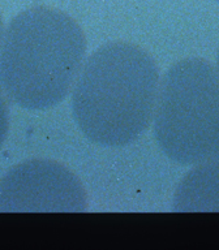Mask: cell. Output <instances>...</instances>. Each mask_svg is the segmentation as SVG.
<instances>
[{
  "instance_id": "obj_7",
  "label": "cell",
  "mask_w": 219,
  "mask_h": 250,
  "mask_svg": "<svg viewBox=\"0 0 219 250\" xmlns=\"http://www.w3.org/2000/svg\"><path fill=\"white\" fill-rule=\"evenodd\" d=\"M1 39H3V21H1V15H0V44H1Z\"/></svg>"
},
{
  "instance_id": "obj_5",
  "label": "cell",
  "mask_w": 219,
  "mask_h": 250,
  "mask_svg": "<svg viewBox=\"0 0 219 250\" xmlns=\"http://www.w3.org/2000/svg\"><path fill=\"white\" fill-rule=\"evenodd\" d=\"M172 211H219V160L197 164L184 176L174 194Z\"/></svg>"
},
{
  "instance_id": "obj_2",
  "label": "cell",
  "mask_w": 219,
  "mask_h": 250,
  "mask_svg": "<svg viewBox=\"0 0 219 250\" xmlns=\"http://www.w3.org/2000/svg\"><path fill=\"white\" fill-rule=\"evenodd\" d=\"M85 55V35L72 17L43 7L23 11L3 34L0 87L22 108H51L69 94Z\"/></svg>"
},
{
  "instance_id": "obj_6",
  "label": "cell",
  "mask_w": 219,
  "mask_h": 250,
  "mask_svg": "<svg viewBox=\"0 0 219 250\" xmlns=\"http://www.w3.org/2000/svg\"><path fill=\"white\" fill-rule=\"evenodd\" d=\"M8 133V108L3 94L0 91V147Z\"/></svg>"
},
{
  "instance_id": "obj_9",
  "label": "cell",
  "mask_w": 219,
  "mask_h": 250,
  "mask_svg": "<svg viewBox=\"0 0 219 250\" xmlns=\"http://www.w3.org/2000/svg\"><path fill=\"white\" fill-rule=\"evenodd\" d=\"M214 1H217V3H219V0H214Z\"/></svg>"
},
{
  "instance_id": "obj_4",
  "label": "cell",
  "mask_w": 219,
  "mask_h": 250,
  "mask_svg": "<svg viewBox=\"0 0 219 250\" xmlns=\"http://www.w3.org/2000/svg\"><path fill=\"white\" fill-rule=\"evenodd\" d=\"M85 208L82 184L56 162L29 160L0 180V212H80Z\"/></svg>"
},
{
  "instance_id": "obj_8",
  "label": "cell",
  "mask_w": 219,
  "mask_h": 250,
  "mask_svg": "<svg viewBox=\"0 0 219 250\" xmlns=\"http://www.w3.org/2000/svg\"><path fill=\"white\" fill-rule=\"evenodd\" d=\"M217 72L219 74V50H218V58H217Z\"/></svg>"
},
{
  "instance_id": "obj_3",
  "label": "cell",
  "mask_w": 219,
  "mask_h": 250,
  "mask_svg": "<svg viewBox=\"0 0 219 250\" xmlns=\"http://www.w3.org/2000/svg\"><path fill=\"white\" fill-rule=\"evenodd\" d=\"M154 134L171 160L197 166L219 160V74L202 59L176 62L160 80Z\"/></svg>"
},
{
  "instance_id": "obj_1",
  "label": "cell",
  "mask_w": 219,
  "mask_h": 250,
  "mask_svg": "<svg viewBox=\"0 0 219 250\" xmlns=\"http://www.w3.org/2000/svg\"><path fill=\"white\" fill-rule=\"evenodd\" d=\"M155 62L131 43H109L84 62L72 94L78 129L105 147L132 144L152 125L159 91Z\"/></svg>"
}]
</instances>
